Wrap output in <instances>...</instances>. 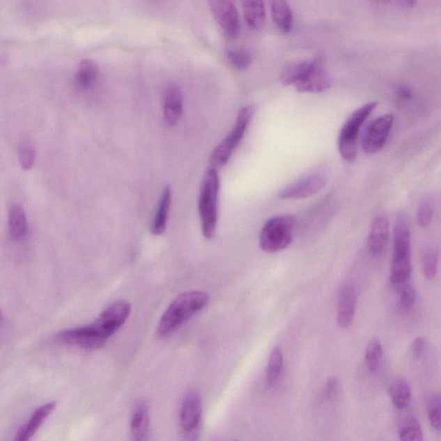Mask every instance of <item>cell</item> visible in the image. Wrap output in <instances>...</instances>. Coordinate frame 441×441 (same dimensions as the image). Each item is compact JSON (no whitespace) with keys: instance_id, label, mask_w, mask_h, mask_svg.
Listing matches in <instances>:
<instances>
[{"instance_id":"6da1fadb","label":"cell","mask_w":441,"mask_h":441,"mask_svg":"<svg viewBox=\"0 0 441 441\" xmlns=\"http://www.w3.org/2000/svg\"><path fill=\"white\" fill-rule=\"evenodd\" d=\"M284 86H293L300 93H320L332 86L329 72L319 60L302 61L287 65L280 75Z\"/></svg>"},{"instance_id":"7a4b0ae2","label":"cell","mask_w":441,"mask_h":441,"mask_svg":"<svg viewBox=\"0 0 441 441\" xmlns=\"http://www.w3.org/2000/svg\"><path fill=\"white\" fill-rule=\"evenodd\" d=\"M208 302L209 296L203 291H187L178 295L160 318L158 327L160 336L170 337L192 316L201 311Z\"/></svg>"},{"instance_id":"3957f363","label":"cell","mask_w":441,"mask_h":441,"mask_svg":"<svg viewBox=\"0 0 441 441\" xmlns=\"http://www.w3.org/2000/svg\"><path fill=\"white\" fill-rule=\"evenodd\" d=\"M219 192V173L217 170L209 167L203 175L199 200L203 235L207 240L212 239L216 235Z\"/></svg>"},{"instance_id":"277c9868","label":"cell","mask_w":441,"mask_h":441,"mask_svg":"<svg viewBox=\"0 0 441 441\" xmlns=\"http://www.w3.org/2000/svg\"><path fill=\"white\" fill-rule=\"evenodd\" d=\"M254 114L253 105L243 107L237 115L234 127L227 137L214 148L210 155V167L219 170L229 162L233 154L242 141Z\"/></svg>"},{"instance_id":"5b68a950","label":"cell","mask_w":441,"mask_h":441,"mask_svg":"<svg viewBox=\"0 0 441 441\" xmlns=\"http://www.w3.org/2000/svg\"><path fill=\"white\" fill-rule=\"evenodd\" d=\"M296 218L291 215H281L271 218L261 229L258 242L265 253L275 254L286 249L293 240Z\"/></svg>"},{"instance_id":"8992f818","label":"cell","mask_w":441,"mask_h":441,"mask_svg":"<svg viewBox=\"0 0 441 441\" xmlns=\"http://www.w3.org/2000/svg\"><path fill=\"white\" fill-rule=\"evenodd\" d=\"M378 107V102L364 104L353 113L341 127L338 137V149L341 158L353 162L358 154V136L363 123Z\"/></svg>"},{"instance_id":"52a82bcc","label":"cell","mask_w":441,"mask_h":441,"mask_svg":"<svg viewBox=\"0 0 441 441\" xmlns=\"http://www.w3.org/2000/svg\"><path fill=\"white\" fill-rule=\"evenodd\" d=\"M130 312L131 305L129 302L116 301L105 309L92 325L97 333L107 341L109 337L121 329L129 318Z\"/></svg>"},{"instance_id":"ba28073f","label":"cell","mask_w":441,"mask_h":441,"mask_svg":"<svg viewBox=\"0 0 441 441\" xmlns=\"http://www.w3.org/2000/svg\"><path fill=\"white\" fill-rule=\"evenodd\" d=\"M327 181V177L325 173L323 172L312 173L280 189L277 196L284 200H300L311 198L325 187Z\"/></svg>"},{"instance_id":"9c48e42d","label":"cell","mask_w":441,"mask_h":441,"mask_svg":"<svg viewBox=\"0 0 441 441\" xmlns=\"http://www.w3.org/2000/svg\"><path fill=\"white\" fill-rule=\"evenodd\" d=\"M394 125V116L388 113L375 119L368 127L362 140L363 151L368 155L376 154L385 147Z\"/></svg>"},{"instance_id":"30bf717a","label":"cell","mask_w":441,"mask_h":441,"mask_svg":"<svg viewBox=\"0 0 441 441\" xmlns=\"http://www.w3.org/2000/svg\"><path fill=\"white\" fill-rule=\"evenodd\" d=\"M210 5L215 20L226 36L231 39L238 38L242 31V24L235 3L228 0H216L211 1Z\"/></svg>"},{"instance_id":"8fae6325","label":"cell","mask_w":441,"mask_h":441,"mask_svg":"<svg viewBox=\"0 0 441 441\" xmlns=\"http://www.w3.org/2000/svg\"><path fill=\"white\" fill-rule=\"evenodd\" d=\"M56 339L61 343L87 349L100 348L107 342L98 334L92 324L61 332L58 334Z\"/></svg>"},{"instance_id":"7c38bea8","label":"cell","mask_w":441,"mask_h":441,"mask_svg":"<svg viewBox=\"0 0 441 441\" xmlns=\"http://www.w3.org/2000/svg\"><path fill=\"white\" fill-rule=\"evenodd\" d=\"M202 399L196 389H191L185 396L180 410V426L188 430L200 426L202 417Z\"/></svg>"},{"instance_id":"4fadbf2b","label":"cell","mask_w":441,"mask_h":441,"mask_svg":"<svg viewBox=\"0 0 441 441\" xmlns=\"http://www.w3.org/2000/svg\"><path fill=\"white\" fill-rule=\"evenodd\" d=\"M357 295L355 288L346 286L342 288L337 305L336 320L339 327L347 329L355 318Z\"/></svg>"},{"instance_id":"5bb4252c","label":"cell","mask_w":441,"mask_h":441,"mask_svg":"<svg viewBox=\"0 0 441 441\" xmlns=\"http://www.w3.org/2000/svg\"><path fill=\"white\" fill-rule=\"evenodd\" d=\"M184 109V98L180 87L170 86L164 98L163 115L167 125H176L181 118Z\"/></svg>"},{"instance_id":"9a60e30c","label":"cell","mask_w":441,"mask_h":441,"mask_svg":"<svg viewBox=\"0 0 441 441\" xmlns=\"http://www.w3.org/2000/svg\"><path fill=\"white\" fill-rule=\"evenodd\" d=\"M389 235V222L385 217H378L373 221L368 236V251L371 256H378L384 251Z\"/></svg>"},{"instance_id":"2e32d148","label":"cell","mask_w":441,"mask_h":441,"mask_svg":"<svg viewBox=\"0 0 441 441\" xmlns=\"http://www.w3.org/2000/svg\"><path fill=\"white\" fill-rule=\"evenodd\" d=\"M54 408H56V403H49L36 410L30 418V420L24 426H22L20 429L18 430L15 439H14L13 441H30L39 429L40 426H41L47 417L52 413Z\"/></svg>"},{"instance_id":"e0dca14e","label":"cell","mask_w":441,"mask_h":441,"mask_svg":"<svg viewBox=\"0 0 441 441\" xmlns=\"http://www.w3.org/2000/svg\"><path fill=\"white\" fill-rule=\"evenodd\" d=\"M393 257H411L410 229L406 217H397L394 229Z\"/></svg>"},{"instance_id":"ac0fdd59","label":"cell","mask_w":441,"mask_h":441,"mask_svg":"<svg viewBox=\"0 0 441 441\" xmlns=\"http://www.w3.org/2000/svg\"><path fill=\"white\" fill-rule=\"evenodd\" d=\"M149 425V408L145 400H140L134 408L130 421L131 433L134 439L142 441L147 435Z\"/></svg>"},{"instance_id":"d6986e66","label":"cell","mask_w":441,"mask_h":441,"mask_svg":"<svg viewBox=\"0 0 441 441\" xmlns=\"http://www.w3.org/2000/svg\"><path fill=\"white\" fill-rule=\"evenodd\" d=\"M243 14L247 26L252 30H261L264 26L267 10L264 2L249 0L243 2Z\"/></svg>"},{"instance_id":"ffe728a7","label":"cell","mask_w":441,"mask_h":441,"mask_svg":"<svg viewBox=\"0 0 441 441\" xmlns=\"http://www.w3.org/2000/svg\"><path fill=\"white\" fill-rule=\"evenodd\" d=\"M171 203H172V189L169 187L164 189L160 196L157 213L152 222L151 232L153 235H160L165 232L169 217Z\"/></svg>"},{"instance_id":"44dd1931","label":"cell","mask_w":441,"mask_h":441,"mask_svg":"<svg viewBox=\"0 0 441 441\" xmlns=\"http://www.w3.org/2000/svg\"><path fill=\"white\" fill-rule=\"evenodd\" d=\"M412 273L411 257H392L391 283L395 289L410 283Z\"/></svg>"},{"instance_id":"7402d4cb","label":"cell","mask_w":441,"mask_h":441,"mask_svg":"<svg viewBox=\"0 0 441 441\" xmlns=\"http://www.w3.org/2000/svg\"><path fill=\"white\" fill-rule=\"evenodd\" d=\"M397 433L400 441H424V432L418 419L414 415H408L399 421Z\"/></svg>"},{"instance_id":"603a6c76","label":"cell","mask_w":441,"mask_h":441,"mask_svg":"<svg viewBox=\"0 0 441 441\" xmlns=\"http://www.w3.org/2000/svg\"><path fill=\"white\" fill-rule=\"evenodd\" d=\"M271 13L273 23L284 33H290L293 26V13L286 1L272 3Z\"/></svg>"},{"instance_id":"cb8c5ba5","label":"cell","mask_w":441,"mask_h":441,"mask_svg":"<svg viewBox=\"0 0 441 441\" xmlns=\"http://www.w3.org/2000/svg\"><path fill=\"white\" fill-rule=\"evenodd\" d=\"M9 229L12 238L15 240L23 239L27 232V222L25 212L20 205H14L9 213Z\"/></svg>"},{"instance_id":"d4e9b609","label":"cell","mask_w":441,"mask_h":441,"mask_svg":"<svg viewBox=\"0 0 441 441\" xmlns=\"http://www.w3.org/2000/svg\"><path fill=\"white\" fill-rule=\"evenodd\" d=\"M392 403L399 410H404L411 403L412 393L409 382L403 378L397 379L389 389Z\"/></svg>"},{"instance_id":"484cf974","label":"cell","mask_w":441,"mask_h":441,"mask_svg":"<svg viewBox=\"0 0 441 441\" xmlns=\"http://www.w3.org/2000/svg\"><path fill=\"white\" fill-rule=\"evenodd\" d=\"M284 366L282 350L275 348L272 350L268 360L267 368V385L268 388L274 387L281 374Z\"/></svg>"},{"instance_id":"4316f807","label":"cell","mask_w":441,"mask_h":441,"mask_svg":"<svg viewBox=\"0 0 441 441\" xmlns=\"http://www.w3.org/2000/svg\"><path fill=\"white\" fill-rule=\"evenodd\" d=\"M382 359V348L380 341L376 338H373L368 342L364 353V362L370 373H376L380 366Z\"/></svg>"},{"instance_id":"83f0119b","label":"cell","mask_w":441,"mask_h":441,"mask_svg":"<svg viewBox=\"0 0 441 441\" xmlns=\"http://www.w3.org/2000/svg\"><path fill=\"white\" fill-rule=\"evenodd\" d=\"M98 67L94 61L86 59L80 61L76 69L75 78L82 87H88L96 79Z\"/></svg>"},{"instance_id":"f1b7e54d","label":"cell","mask_w":441,"mask_h":441,"mask_svg":"<svg viewBox=\"0 0 441 441\" xmlns=\"http://www.w3.org/2000/svg\"><path fill=\"white\" fill-rule=\"evenodd\" d=\"M229 63L238 70H245L252 63V54L245 49H236L228 51Z\"/></svg>"},{"instance_id":"f546056e","label":"cell","mask_w":441,"mask_h":441,"mask_svg":"<svg viewBox=\"0 0 441 441\" xmlns=\"http://www.w3.org/2000/svg\"><path fill=\"white\" fill-rule=\"evenodd\" d=\"M433 211H435V203L430 196H426L422 199L417 210V222L419 226L422 229H426L431 224Z\"/></svg>"},{"instance_id":"4dcf8cb0","label":"cell","mask_w":441,"mask_h":441,"mask_svg":"<svg viewBox=\"0 0 441 441\" xmlns=\"http://www.w3.org/2000/svg\"><path fill=\"white\" fill-rule=\"evenodd\" d=\"M18 154L22 167L28 170L31 169L35 160V148L29 138H24L18 145Z\"/></svg>"},{"instance_id":"1f68e13d","label":"cell","mask_w":441,"mask_h":441,"mask_svg":"<svg viewBox=\"0 0 441 441\" xmlns=\"http://www.w3.org/2000/svg\"><path fill=\"white\" fill-rule=\"evenodd\" d=\"M439 256L437 251L428 249L426 251L424 257V273L425 278L433 280L438 272Z\"/></svg>"},{"instance_id":"d6a6232c","label":"cell","mask_w":441,"mask_h":441,"mask_svg":"<svg viewBox=\"0 0 441 441\" xmlns=\"http://www.w3.org/2000/svg\"><path fill=\"white\" fill-rule=\"evenodd\" d=\"M396 291L399 295L401 308L405 312L410 311L413 308L417 298L415 288L408 283L396 289Z\"/></svg>"},{"instance_id":"836d02e7","label":"cell","mask_w":441,"mask_h":441,"mask_svg":"<svg viewBox=\"0 0 441 441\" xmlns=\"http://www.w3.org/2000/svg\"><path fill=\"white\" fill-rule=\"evenodd\" d=\"M440 407V395L439 393H437V394H433L431 399H429L428 405L430 424H431L433 428L437 430V431H440L441 426Z\"/></svg>"},{"instance_id":"e575fe53","label":"cell","mask_w":441,"mask_h":441,"mask_svg":"<svg viewBox=\"0 0 441 441\" xmlns=\"http://www.w3.org/2000/svg\"><path fill=\"white\" fill-rule=\"evenodd\" d=\"M426 340L424 337H417L412 344L411 352L415 359H420L426 350Z\"/></svg>"},{"instance_id":"d590c367","label":"cell","mask_w":441,"mask_h":441,"mask_svg":"<svg viewBox=\"0 0 441 441\" xmlns=\"http://www.w3.org/2000/svg\"><path fill=\"white\" fill-rule=\"evenodd\" d=\"M337 380L335 378H330L327 379L325 385L323 389V399L330 400L335 395L337 391Z\"/></svg>"},{"instance_id":"8d00e7d4","label":"cell","mask_w":441,"mask_h":441,"mask_svg":"<svg viewBox=\"0 0 441 441\" xmlns=\"http://www.w3.org/2000/svg\"><path fill=\"white\" fill-rule=\"evenodd\" d=\"M185 441H198L200 437V426L195 428L184 430Z\"/></svg>"},{"instance_id":"74e56055","label":"cell","mask_w":441,"mask_h":441,"mask_svg":"<svg viewBox=\"0 0 441 441\" xmlns=\"http://www.w3.org/2000/svg\"><path fill=\"white\" fill-rule=\"evenodd\" d=\"M396 94L397 97L403 100H409L413 97V93H412L411 89L406 86H399V89L396 90Z\"/></svg>"},{"instance_id":"f35d334b","label":"cell","mask_w":441,"mask_h":441,"mask_svg":"<svg viewBox=\"0 0 441 441\" xmlns=\"http://www.w3.org/2000/svg\"><path fill=\"white\" fill-rule=\"evenodd\" d=\"M1 322H2V313H1V311H0V325H1Z\"/></svg>"},{"instance_id":"ab89813d","label":"cell","mask_w":441,"mask_h":441,"mask_svg":"<svg viewBox=\"0 0 441 441\" xmlns=\"http://www.w3.org/2000/svg\"><path fill=\"white\" fill-rule=\"evenodd\" d=\"M235 441H237V440H235Z\"/></svg>"}]
</instances>
